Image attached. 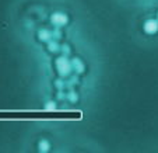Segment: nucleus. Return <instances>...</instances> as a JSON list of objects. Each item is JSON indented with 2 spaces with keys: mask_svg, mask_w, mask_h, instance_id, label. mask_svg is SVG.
Here are the masks:
<instances>
[{
  "mask_svg": "<svg viewBox=\"0 0 158 153\" xmlns=\"http://www.w3.org/2000/svg\"><path fill=\"white\" fill-rule=\"evenodd\" d=\"M56 70L60 75V77H67V76L72 73L73 66H72V60H69L67 58L63 55V56L57 58L56 59Z\"/></svg>",
  "mask_w": 158,
  "mask_h": 153,
  "instance_id": "1",
  "label": "nucleus"
},
{
  "mask_svg": "<svg viewBox=\"0 0 158 153\" xmlns=\"http://www.w3.org/2000/svg\"><path fill=\"white\" fill-rule=\"evenodd\" d=\"M51 21L52 24L56 25V27H62V25H66L67 23H69V17L64 14V13H53V14L51 15Z\"/></svg>",
  "mask_w": 158,
  "mask_h": 153,
  "instance_id": "2",
  "label": "nucleus"
},
{
  "mask_svg": "<svg viewBox=\"0 0 158 153\" xmlns=\"http://www.w3.org/2000/svg\"><path fill=\"white\" fill-rule=\"evenodd\" d=\"M157 31H158V21L157 20H147L146 23H144V33L146 34L152 35V34H155Z\"/></svg>",
  "mask_w": 158,
  "mask_h": 153,
  "instance_id": "3",
  "label": "nucleus"
},
{
  "mask_svg": "<svg viewBox=\"0 0 158 153\" xmlns=\"http://www.w3.org/2000/svg\"><path fill=\"white\" fill-rule=\"evenodd\" d=\"M72 66H73V70H74L76 73H83L84 70H85V65H84V62L80 59V58H73Z\"/></svg>",
  "mask_w": 158,
  "mask_h": 153,
  "instance_id": "4",
  "label": "nucleus"
},
{
  "mask_svg": "<svg viewBox=\"0 0 158 153\" xmlns=\"http://www.w3.org/2000/svg\"><path fill=\"white\" fill-rule=\"evenodd\" d=\"M52 31H49V30H46V28H44V30H39L38 31V38L41 39V41H45V42H48L49 39H52Z\"/></svg>",
  "mask_w": 158,
  "mask_h": 153,
  "instance_id": "5",
  "label": "nucleus"
},
{
  "mask_svg": "<svg viewBox=\"0 0 158 153\" xmlns=\"http://www.w3.org/2000/svg\"><path fill=\"white\" fill-rule=\"evenodd\" d=\"M49 149H51V143H49L46 139H41L39 143H38V150L39 152L45 153V152H49Z\"/></svg>",
  "mask_w": 158,
  "mask_h": 153,
  "instance_id": "6",
  "label": "nucleus"
},
{
  "mask_svg": "<svg viewBox=\"0 0 158 153\" xmlns=\"http://www.w3.org/2000/svg\"><path fill=\"white\" fill-rule=\"evenodd\" d=\"M60 46H62V45H59V42H56L55 39H49V41H48V49L51 52H53V54H55V52H59L60 51Z\"/></svg>",
  "mask_w": 158,
  "mask_h": 153,
  "instance_id": "7",
  "label": "nucleus"
},
{
  "mask_svg": "<svg viewBox=\"0 0 158 153\" xmlns=\"http://www.w3.org/2000/svg\"><path fill=\"white\" fill-rule=\"evenodd\" d=\"M45 110H46V111H55V110H56V103L48 101L46 104H45Z\"/></svg>",
  "mask_w": 158,
  "mask_h": 153,
  "instance_id": "8",
  "label": "nucleus"
},
{
  "mask_svg": "<svg viewBox=\"0 0 158 153\" xmlns=\"http://www.w3.org/2000/svg\"><path fill=\"white\" fill-rule=\"evenodd\" d=\"M67 98H69V101L70 103H77V100H78V96H77V93H74V91H70L69 94H67Z\"/></svg>",
  "mask_w": 158,
  "mask_h": 153,
  "instance_id": "9",
  "label": "nucleus"
},
{
  "mask_svg": "<svg viewBox=\"0 0 158 153\" xmlns=\"http://www.w3.org/2000/svg\"><path fill=\"white\" fill-rule=\"evenodd\" d=\"M60 51L63 52V55H64V56H67V55H70V46L67 45V44H63V45L60 46Z\"/></svg>",
  "mask_w": 158,
  "mask_h": 153,
  "instance_id": "10",
  "label": "nucleus"
},
{
  "mask_svg": "<svg viewBox=\"0 0 158 153\" xmlns=\"http://www.w3.org/2000/svg\"><path fill=\"white\" fill-rule=\"evenodd\" d=\"M55 84H56V87L59 89V90H63V89H64V86H66V83L63 80H56V81H55Z\"/></svg>",
  "mask_w": 158,
  "mask_h": 153,
  "instance_id": "11",
  "label": "nucleus"
},
{
  "mask_svg": "<svg viewBox=\"0 0 158 153\" xmlns=\"http://www.w3.org/2000/svg\"><path fill=\"white\" fill-rule=\"evenodd\" d=\"M52 35H53L55 38H60V37H62V33H60L59 30H55L53 33H52Z\"/></svg>",
  "mask_w": 158,
  "mask_h": 153,
  "instance_id": "12",
  "label": "nucleus"
},
{
  "mask_svg": "<svg viewBox=\"0 0 158 153\" xmlns=\"http://www.w3.org/2000/svg\"><path fill=\"white\" fill-rule=\"evenodd\" d=\"M57 98H59V100H64V98H67V94H63L62 91H60V93H57Z\"/></svg>",
  "mask_w": 158,
  "mask_h": 153,
  "instance_id": "13",
  "label": "nucleus"
},
{
  "mask_svg": "<svg viewBox=\"0 0 158 153\" xmlns=\"http://www.w3.org/2000/svg\"><path fill=\"white\" fill-rule=\"evenodd\" d=\"M74 83H77V77H72V79H70V81H69V84H67V86L72 87Z\"/></svg>",
  "mask_w": 158,
  "mask_h": 153,
  "instance_id": "14",
  "label": "nucleus"
}]
</instances>
